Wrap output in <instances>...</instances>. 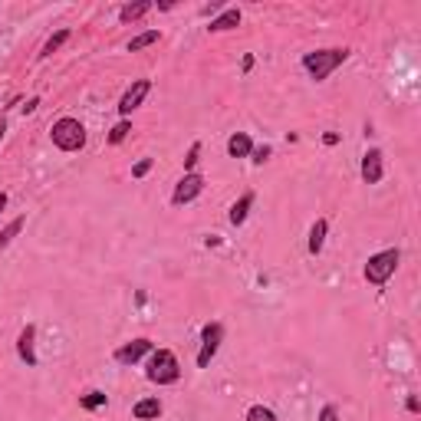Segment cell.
<instances>
[{
  "label": "cell",
  "mask_w": 421,
  "mask_h": 421,
  "mask_svg": "<svg viewBox=\"0 0 421 421\" xmlns=\"http://www.w3.org/2000/svg\"><path fill=\"white\" fill-rule=\"evenodd\" d=\"M145 375L155 385H174L182 379V365H178L172 349H158V352H152L148 365H145Z\"/></svg>",
  "instance_id": "6da1fadb"
},
{
  "label": "cell",
  "mask_w": 421,
  "mask_h": 421,
  "mask_svg": "<svg viewBox=\"0 0 421 421\" xmlns=\"http://www.w3.org/2000/svg\"><path fill=\"white\" fill-rule=\"evenodd\" d=\"M53 145H57L59 152H79L83 145H86V129H83V122L79 119H59V122H53Z\"/></svg>",
  "instance_id": "7a4b0ae2"
},
{
  "label": "cell",
  "mask_w": 421,
  "mask_h": 421,
  "mask_svg": "<svg viewBox=\"0 0 421 421\" xmlns=\"http://www.w3.org/2000/svg\"><path fill=\"white\" fill-rule=\"evenodd\" d=\"M345 57H349V49H316V53L303 57V66H307V73L319 83V79H326L336 66H343Z\"/></svg>",
  "instance_id": "3957f363"
},
{
  "label": "cell",
  "mask_w": 421,
  "mask_h": 421,
  "mask_svg": "<svg viewBox=\"0 0 421 421\" xmlns=\"http://www.w3.org/2000/svg\"><path fill=\"white\" fill-rule=\"evenodd\" d=\"M398 260H402V254L398 250H382V254H375V257H369V263H365V280L372 283V287H385L389 283V277L395 273V267H398Z\"/></svg>",
  "instance_id": "277c9868"
},
{
  "label": "cell",
  "mask_w": 421,
  "mask_h": 421,
  "mask_svg": "<svg viewBox=\"0 0 421 421\" xmlns=\"http://www.w3.org/2000/svg\"><path fill=\"white\" fill-rule=\"evenodd\" d=\"M220 339H224V326L220 323H208L201 329V352H198V365H201V369H208L210 359L218 355Z\"/></svg>",
  "instance_id": "5b68a950"
},
{
  "label": "cell",
  "mask_w": 421,
  "mask_h": 421,
  "mask_svg": "<svg viewBox=\"0 0 421 421\" xmlns=\"http://www.w3.org/2000/svg\"><path fill=\"white\" fill-rule=\"evenodd\" d=\"M201 191H204V178L198 172H191V174H184L182 182H178V188H174V194H172V201L182 208V204L194 201Z\"/></svg>",
  "instance_id": "8992f818"
},
{
  "label": "cell",
  "mask_w": 421,
  "mask_h": 421,
  "mask_svg": "<svg viewBox=\"0 0 421 421\" xmlns=\"http://www.w3.org/2000/svg\"><path fill=\"white\" fill-rule=\"evenodd\" d=\"M152 352V339H132V343H125L122 349H115V362L119 365H135L142 355Z\"/></svg>",
  "instance_id": "52a82bcc"
},
{
  "label": "cell",
  "mask_w": 421,
  "mask_h": 421,
  "mask_svg": "<svg viewBox=\"0 0 421 421\" xmlns=\"http://www.w3.org/2000/svg\"><path fill=\"white\" fill-rule=\"evenodd\" d=\"M148 93H152V83H148V79H135L132 89H129V93L122 96V102H119V112H122V115H132L135 109L142 105V99L148 96Z\"/></svg>",
  "instance_id": "ba28073f"
},
{
  "label": "cell",
  "mask_w": 421,
  "mask_h": 421,
  "mask_svg": "<svg viewBox=\"0 0 421 421\" xmlns=\"http://www.w3.org/2000/svg\"><path fill=\"white\" fill-rule=\"evenodd\" d=\"M382 152L379 148H369L365 152V158H362V182L365 184H379L382 182Z\"/></svg>",
  "instance_id": "9c48e42d"
},
{
  "label": "cell",
  "mask_w": 421,
  "mask_h": 421,
  "mask_svg": "<svg viewBox=\"0 0 421 421\" xmlns=\"http://www.w3.org/2000/svg\"><path fill=\"white\" fill-rule=\"evenodd\" d=\"M33 339H37V329H33V326H27V329L20 333V339H17V352H20V359H23L27 365L40 362L37 352H33Z\"/></svg>",
  "instance_id": "30bf717a"
},
{
  "label": "cell",
  "mask_w": 421,
  "mask_h": 421,
  "mask_svg": "<svg viewBox=\"0 0 421 421\" xmlns=\"http://www.w3.org/2000/svg\"><path fill=\"white\" fill-rule=\"evenodd\" d=\"M234 27H240V10L237 7H230V10H224L218 20H210V33H224V30H234Z\"/></svg>",
  "instance_id": "8fae6325"
},
{
  "label": "cell",
  "mask_w": 421,
  "mask_h": 421,
  "mask_svg": "<svg viewBox=\"0 0 421 421\" xmlns=\"http://www.w3.org/2000/svg\"><path fill=\"white\" fill-rule=\"evenodd\" d=\"M227 152H230V158H247V155L254 152V145H250V135H247V132H237V135H230V142H227Z\"/></svg>",
  "instance_id": "7c38bea8"
},
{
  "label": "cell",
  "mask_w": 421,
  "mask_h": 421,
  "mask_svg": "<svg viewBox=\"0 0 421 421\" xmlns=\"http://www.w3.org/2000/svg\"><path fill=\"white\" fill-rule=\"evenodd\" d=\"M132 415H135V418H138V421L158 418V415H162V402H158V398H142V402H135Z\"/></svg>",
  "instance_id": "4fadbf2b"
},
{
  "label": "cell",
  "mask_w": 421,
  "mask_h": 421,
  "mask_svg": "<svg viewBox=\"0 0 421 421\" xmlns=\"http://www.w3.org/2000/svg\"><path fill=\"white\" fill-rule=\"evenodd\" d=\"M250 208H254V194H244V198H240L237 204H234V208H230V224H244V220H247V214H250Z\"/></svg>",
  "instance_id": "5bb4252c"
},
{
  "label": "cell",
  "mask_w": 421,
  "mask_h": 421,
  "mask_svg": "<svg viewBox=\"0 0 421 421\" xmlns=\"http://www.w3.org/2000/svg\"><path fill=\"white\" fill-rule=\"evenodd\" d=\"M148 10H152V4H129V7L119 10V20H122V23H135V20H142Z\"/></svg>",
  "instance_id": "9a60e30c"
},
{
  "label": "cell",
  "mask_w": 421,
  "mask_h": 421,
  "mask_svg": "<svg viewBox=\"0 0 421 421\" xmlns=\"http://www.w3.org/2000/svg\"><path fill=\"white\" fill-rule=\"evenodd\" d=\"M326 227H329L326 220H316L313 230H309V250H313V254H319V250H323V244H326Z\"/></svg>",
  "instance_id": "2e32d148"
},
{
  "label": "cell",
  "mask_w": 421,
  "mask_h": 421,
  "mask_svg": "<svg viewBox=\"0 0 421 421\" xmlns=\"http://www.w3.org/2000/svg\"><path fill=\"white\" fill-rule=\"evenodd\" d=\"M23 224H27V220H23V218H17V220H10L7 227L0 230V247H7L10 240H13V237H17V234H20V230H23Z\"/></svg>",
  "instance_id": "e0dca14e"
},
{
  "label": "cell",
  "mask_w": 421,
  "mask_h": 421,
  "mask_svg": "<svg viewBox=\"0 0 421 421\" xmlns=\"http://www.w3.org/2000/svg\"><path fill=\"white\" fill-rule=\"evenodd\" d=\"M152 43H158V30H148V33H142V37H135L132 43H129V53H138V49L152 47Z\"/></svg>",
  "instance_id": "ac0fdd59"
},
{
  "label": "cell",
  "mask_w": 421,
  "mask_h": 421,
  "mask_svg": "<svg viewBox=\"0 0 421 421\" xmlns=\"http://www.w3.org/2000/svg\"><path fill=\"white\" fill-rule=\"evenodd\" d=\"M66 40H69V30H59V33H53V37L47 40V47H43V57H53V53H57V49L63 47Z\"/></svg>",
  "instance_id": "d6986e66"
},
{
  "label": "cell",
  "mask_w": 421,
  "mask_h": 421,
  "mask_svg": "<svg viewBox=\"0 0 421 421\" xmlns=\"http://www.w3.org/2000/svg\"><path fill=\"white\" fill-rule=\"evenodd\" d=\"M79 405H83L86 412H96V408H102V405H105V395L102 392H89V395L79 398Z\"/></svg>",
  "instance_id": "ffe728a7"
},
{
  "label": "cell",
  "mask_w": 421,
  "mask_h": 421,
  "mask_svg": "<svg viewBox=\"0 0 421 421\" xmlns=\"http://www.w3.org/2000/svg\"><path fill=\"white\" fill-rule=\"evenodd\" d=\"M247 421H277V415L270 412V408H263V405H254L247 412Z\"/></svg>",
  "instance_id": "44dd1931"
},
{
  "label": "cell",
  "mask_w": 421,
  "mask_h": 421,
  "mask_svg": "<svg viewBox=\"0 0 421 421\" xmlns=\"http://www.w3.org/2000/svg\"><path fill=\"white\" fill-rule=\"evenodd\" d=\"M129 132H132V125H129V122H125V119H122V122H119V125H115V129H112V132H109V142H112V145H119V142H122V138H125V135H129Z\"/></svg>",
  "instance_id": "7402d4cb"
},
{
  "label": "cell",
  "mask_w": 421,
  "mask_h": 421,
  "mask_svg": "<svg viewBox=\"0 0 421 421\" xmlns=\"http://www.w3.org/2000/svg\"><path fill=\"white\" fill-rule=\"evenodd\" d=\"M198 158H201V142H194V145H191V152H188V158H184V168H188V174L194 172Z\"/></svg>",
  "instance_id": "603a6c76"
},
{
  "label": "cell",
  "mask_w": 421,
  "mask_h": 421,
  "mask_svg": "<svg viewBox=\"0 0 421 421\" xmlns=\"http://www.w3.org/2000/svg\"><path fill=\"white\" fill-rule=\"evenodd\" d=\"M148 168H152V158H142V162L132 168V174H135V178H145V174H148Z\"/></svg>",
  "instance_id": "cb8c5ba5"
},
{
  "label": "cell",
  "mask_w": 421,
  "mask_h": 421,
  "mask_svg": "<svg viewBox=\"0 0 421 421\" xmlns=\"http://www.w3.org/2000/svg\"><path fill=\"white\" fill-rule=\"evenodd\" d=\"M319 421H339V412H336V405H326L323 412H319Z\"/></svg>",
  "instance_id": "d4e9b609"
},
{
  "label": "cell",
  "mask_w": 421,
  "mask_h": 421,
  "mask_svg": "<svg viewBox=\"0 0 421 421\" xmlns=\"http://www.w3.org/2000/svg\"><path fill=\"white\" fill-rule=\"evenodd\" d=\"M250 155H254V162H267V158H270V148L263 145V148H254Z\"/></svg>",
  "instance_id": "484cf974"
},
{
  "label": "cell",
  "mask_w": 421,
  "mask_h": 421,
  "mask_svg": "<svg viewBox=\"0 0 421 421\" xmlns=\"http://www.w3.org/2000/svg\"><path fill=\"white\" fill-rule=\"evenodd\" d=\"M323 142H326V145H336V142H339V135H336V132H326Z\"/></svg>",
  "instance_id": "4316f807"
},
{
  "label": "cell",
  "mask_w": 421,
  "mask_h": 421,
  "mask_svg": "<svg viewBox=\"0 0 421 421\" xmlns=\"http://www.w3.org/2000/svg\"><path fill=\"white\" fill-rule=\"evenodd\" d=\"M4 132H7V122L0 119V142H4Z\"/></svg>",
  "instance_id": "83f0119b"
},
{
  "label": "cell",
  "mask_w": 421,
  "mask_h": 421,
  "mask_svg": "<svg viewBox=\"0 0 421 421\" xmlns=\"http://www.w3.org/2000/svg\"><path fill=\"white\" fill-rule=\"evenodd\" d=\"M4 208H7V194L0 191V210H4Z\"/></svg>",
  "instance_id": "f1b7e54d"
}]
</instances>
